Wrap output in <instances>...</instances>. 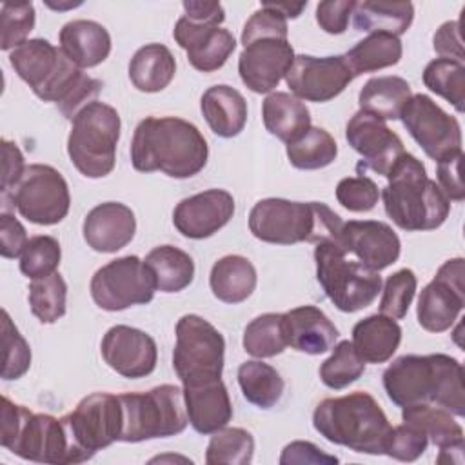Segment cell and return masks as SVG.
<instances>
[{"label":"cell","mask_w":465,"mask_h":465,"mask_svg":"<svg viewBox=\"0 0 465 465\" xmlns=\"http://www.w3.org/2000/svg\"><path fill=\"white\" fill-rule=\"evenodd\" d=\"M9 64L40 100L54 102L67 120L94 102L104 87L45 38H31L13 49Z\"/></svg>","instance_id":"1"},{"label":"cell","mask_w":465,"mask_h":465,"mask_svg":"<svg viewBox=\"0 0 465 465\" xmlns=\"http://www.w3.org/2000/svg\"><path fill=\"white\" fill-rule=\"evenodd\" d=\"M383 389L398 407L432 403L465 416L463 367L449 354H405L383 371Z\"/></svg>","instance_id":"2"},{"label":"cell","mask_w":465,"mask_h":465,"mask_svg":"<svg viewBox=\"0 0 465 465\" xmlns=\"http://www.w3.org/2000/svg\"><path fill=\"white\" fill-rule=\"evenodd\" d=\"M209 158L200 129L178 116H147L133 134L131 162L140 173L162 171L171 178L198 174Z\"/></svg>","instance_id":"3"},{"label":"cell","mask_w":465,"mask_h":465,"mask_svg":"<svg viewBox=\"0 0 465 465\" xmlns=\"http://www.w3.org/2000/svg\"><path fill=\"white\" fill-rule=\"evenodd\" d=\"M380 193L387 216L403 231H432L445 223L450 200L440 185L427 176L425 165L411 153H403Z\"/></svg>","instance_id":"4"},{"label":"cell","mask_w":465,"mask_h":465,"mask_svg":"<svg viewBox=\"0 0 465 465\" xmlns=\"http://www.w3.org/2000/svg\"><path fill=\"white\" fill-rule=\"evenodd\" d=\"M312 427L327 441L361 454H383L392 429L380 403L365 391L322 400L312 412Z\"/></svg>","instance_id":"5"},{"label":"cell","mask_w":465,"mask_h":465,"mask_svg":"<svg viewBox=\"0 0 465 465\" xmlns=\"http://www.w3.org/2000/svg\"><path fill=\"white\" fill-rule=\"evenodd\" d=\"M287 33V18L263 4L245 22L238 73L243 85L252 93H271L285 78L296 56Z\"/></svg>","instance_id":"6"},{"label":"cell","mask_w":465,"mask_h":465,"mask_svg":"<svg viewBox=\"0 0 465 465\" xmlns=\"http://www.w3.org/2000/svg\"><path fill=\"white\" fill-rule=\"evenodd\" d=\"M0 425V443L13 454L38 463H71L69 440L62 420L51 414H35L2 396Z\"/></svg>","instance_id":"7"},{"label":"cell","mask_w":465,"mask_h":465,"mask_svg":"<svg viewBox=\"0 0 465 465\" xmlns=\"http://www.w3.org/2000/svg\"><path fill=\"white\" fill-rule=\"evenodd\" d=\"M122 120L118 111L104 102H91L71 120L67 154L85 178L111 174L116 162Z\"/></svg>","instance_id":"8"},{"label":"cell","mask_w":465,"mask_h":465,"mask_svg":"<svg viewBox=\"0 0 465 465\" xmlns=\"http://www.w3.org/2000/svg\"><path fill=\"white\" fill-rule=\"evenodd\" d=\"M122 434L120 441L138 443L154 438H169L185 430L189 418L183 389L163 383L147 392H122Z\"/></svg>","instance_id":"9"},{"label":"cell","mask_w":465,"mask_h":465,"mask_svg":"<svg viewBox=\"0 0 465 465\" xmlns=\"http://www.w3.org/2000/svg\"><path fill=\"white\" fill-rule=\"evenodd\" d=\"M316 278L325 296L341 312L361 311L378 298L381 276L358 260H347L338 242H320L314 247Z\"/></svg>","instance_id":"10"},{"label":"cell","mask_w":465,"mask_h":465,"mask_svg":"<svg viewBox=\"0 0 465 465\" xmlns=\"http://www.w3.org/2000/svg\"><path fill=\"white\" fill-rule=\"evenodd\" d=\"M69 440L71 463L91 460L98 450L120 441L124 416L116 394L93 392L60 418Z\"/></svg>","instance_id":"11"},{"label":"cell","mask_w":465,"mask_h":465,"mask_svg":"<svg viewBox=\"0 0 465 465\" xmlns=\"http://www.w3.org/2000/svg\"><path fill=\"white\" fill-rule=\"evenodd\" d=\"M225 358L223 334L198 314H183L176 323L173 367L183 385L222 378Z\"/></svg>","instance_id":"12"},{"label":"cell","mask_w":465,"mask_h":465,"mask_svg":"<svg viewBox=\"0 0 465 465\" xmlns=\"http://www.w3.org/2000/svg\"><path fill=\"white\" fill-rule=\"evenodd\" d=\"M7 196L16 211L36 225L60 223L71 207L65 178L47 163L27 165L20 182L2 198Z\"/></svg>","instance_id":"13"},{"label":"cell","mask_w":465,"mask_h":465,"mask_svg":"<svg viewBox=\"0 0 465 465\" xmlns=\"http://www.w3.org/2000/svg\"><path fill=\"white\" fill-rule=\"evenodd\" d=\"M93 302L109 312L133 305L149 303L154 298L156 283L151 269L134 254L111 260L91 278Z\"/></svg>","instance_id":"14"},{"label":"cell","mask_w":465,"mask_h":465,"mask_svg":"<svg viewBox=\"0 0 465 465\" xmlns=\"http://www.w3.org/2000/svg\"><path fill=\"white\" fill-rule=\"evenodd\" d=\"M400 120L414 142L436 163L461 154V125L458 118L445 113L430 96L412 94Z\"/></svg>","instance_id":"15"},{"label":"cell","mask_w":465,"mask_h":465,"mask_svg":"<svg viewBox=\"0 0 465 465\" xmlns=\"http://www.w3.org/2000/svg\"><path fill=\"white\" fill-rule=\"evenodd\" d=\"M314 202H291L285 198H263L249 213V231L265 243L292 245L312 243Z\"/></svg>","instance_id":"16"},{"label":"cell","mask_w":465,"mask_h":465,"mask_svg":"<svg viewBox=\"0 0 465 465\" xmlns=\"http://www.w3.org/2000/svg\"><path fill=\"white\" fill-rule=\"evenodd\" d=\"M465 305L463 258L447 260L418 298V323L429 332H445L458 320Z\"/></svg>","instance_id":"17"},{"label":"cell","mask_w":465,"mask_h":465,"mask_svg":"<svg viewBox=\"0 0 465 465\" xmlns=\"http://www.w3.org/2000/svg\"><path fill=\"white\" fill-rule=\"evenodd\" d=\"M352 80L354 76L341 54H296L285 74L287 87L296 98L316 104L336 98Z\"/></svg>","instance_id":"18"},{"label":"cell","mask_w":465,"mask_h":465,"mask_svg":"<svg viewBox=\"0 0 465 465\" xmlns=\"http://www.w3.org/2000/svg\"><path fill=\"white\" fill-rule=\"evenodd\" d=\"M345 138L349 145L361 156L356 165L358 174H365L367 169L387 176L396 160L405 153L401 138L389 129V125L365 113L358 111L347 122Z\"/></svg>","instance_id":"19"},{"label":"cell","mask_w":465,"mask_h":465,"mask_svg":"<svg viewBox=\"0 0 465 465\" xmlns=\"http://www.w3.org/2000/svg\"><path fill=\"white\" fill-rule=\"evenodd\" d=\"M104 361L120 376L138 380L156 369V341L145 331L129 325L111 327L100 343Z\"/></svg>","instance_id":"20"},{"label":"cell","mask_w":465,"mask_h":465,"mask_svg":"<svg viewBox=\"0 0 465 465\" xmlns=\"http://www.w3.org/2000/svg\"><path fill=\"white\" fill-rule=\"evenodd\" d=\"M173 36L187 53L189 64L202 73L218 71L236 49L234 35L211 22L189 20L183 15L178 18Z\"/></svg>","instance_id":"21"},{"label":"cell","mask_w":465,"mask_h":465,"mask_svg":"<svg viewBox=\"0 0 465 465\" xmlns=\"http://www.w3.org/2000/svg\"><path fill=\"white\" fill-rule=\"evenodd\" d=\"M232 214V194L225 189H207L180 200L173 211V223L182 236L203 240L225 227Z\"/></svg>","instance_id":"22"},{"label":"cell","mask_w":465,"mask_h":465,"mask_svg":"<svg viewBox=\"0 0 465 465\" xmlns=\"http://www.w3.org/2000/svg\"><path fill=\"white\" fill-rule=\"evenodd\" d=\"M341 247L358 262L380 272L392 265L401 252V242L389 223L378 220H351L341 227Z\"/></svg>","instance_id":"23"},{"label":"cell","mask_w":465,"mask_h":465,"mask_svg":"<svg viewBox=\"0 0 465 465\" xmlns=\"http://www.w3.org/2000/svg\"><path fill=\"white\" fill-rule=\"evenodd\" d=\"M82 232L93 251L116 252L134 238L136 218L125 203L104 202L85 214Z\"/></svg>","instance_id":"24"},{"label":"cell","mask_w":465,"mask_h":465,"mask_svg":"<svg viewBox=\"0 0 465 465\" xmlns=\"http://www.w3.org/2000/svg\"><path fill=\"white\" fill-rule=\"evenodd\" d=\"M282 329L287 347L305 354L331 351L340 336L336 325L314 305H302L282 312Z\"/></svg>","instance_id":"25"},{"label":"cell","mask_w":465,"mask_h":465,"mask_svg":"<svg viewBox=\"0 0 465 465\" xmlns=\"http://www.w3.org/2000/svg\"><path fill=\"white\" fill-rule=\"evenodd\" d=\"M401 420L418 425L427 434L440 449V463H458L452 454L463 458V429L447 409L432 403H416L401 407Z\"/></svg>","instance_id":"26"},{"label":"cell","mask_w":465,"mask_h":465,"mask_svg":"<svg viewBox=\"0 0 465 465\" xmlns=\"http://www.w3.org/2000/svg\"><path fill=\"white\" fill-rule=\"evenodd\" d=\"M183 398L189 423L200 434H213L232 418V403L222 378L183 385Z\"/></svg>","instance_id":"27"},{"label":"cell","mask_w":465,"mask_h":465,"mask_svg":"<svg viewBox=\"0 0 465 465\" xmlns=\"http://www.w3.org/2000/svg\"><path fill=\"white\" fill-rule=\"evenodd\" d=\"M60 49L80 69L100 65L111 53L109 31L94 20H71L60 29Z\"/></svg>","instance_id":"28"},{"label":"cell","mask_w":465,"mask_h":465,"mask_svg":"<svg viewBox=\"0 0 465 465\" xmlns=\"http://www.w3.org/2000/svg\"><path fill=\"white\" fill-rule=\"evenodd\" d=\"M200 109L211 131L222 138L238 136L247 124L243 94L225 84L209 87L200 100Z\"/></svg>","instance_id":"29"},{"label":"cell","mask_w":465,"mask_h":465,"mask_svg":"<svg viewBox=\"0 0 465 465\" xmlns=\"http://www.w3.org/2000/svg\"><path fill=\"white\" fill-rule=\"evenodd\" d=\"M401 327L385 314H371L352 327V347L365 363H385L398 351Z\"/></svg>","instance_id":"30"},{"label":"cell","mask_w":465,"mask_h":465,"mask_svg":"<svg viewBox=\"0 0 465 465\" xmlns=\"http://www.w3.org/2000/svg\"><path fill=\"white\" fill-rule=\"evenodd\" d=\"M262 120L272 136L291 143L311 127V111L294 94L276 91L263 100Z\"/></svg>","instance_id":"31"},{"label":"cell","mask_w":465,"mask_h":465,"mask_svg":"<svg viewBox=\"0 0 465 465\" xmlns=\"http://www.w3.org/2000/svg\"><path fill=\"white\" fill-rule=\"evenodd\" d=\"M256 269L252 262L240 254H227L214 262L209 285L214 294L223 303H242L256 289Z\"/></svg>","instance_id":"32"},{"label":"cell","mask_w":465,"mask_h":465,"mask_svg":"<svg viewBox=\"0 0 465 465\" xmlns=\"http://www.w3.org/2000/svg\"><path fill=\"white\" fill-rule=\"evenodd\" d=\"M176 60L163 44L142 45L129 62V80L142 93H160L174 78Z\"/></svg>","instance_id":"33"},{"label":"cell","mask_w":465,"mask_h":465,"mask_svg":"<svg viewBox=\"0 0 465 465\" xmlns=\"http://www.w3.org/2000/svg\"><path fill=\"white\" fill-rule=\"evenodd\" d=\"M412 96L411 85L401 76H374L365 82L358 94L360 111L380 120H400L401 111Z\"/></svg>","instance_id":"34"},{"label":"cell","mask_w":465,"mask_h":465,"mask_svg":"<svg viewBox=\"0 0 465 465\" xmlns=\"http://www.w3.org/2000/svg\"><path fill=\"white\" fill-rule=\"evenodd\" d=\"M414 20V5L411 2H356L352 24L361 33H385L400 36L407 33Z\"/></svg>","instance_id":"35"},{"label":"cell","mask_w":465,"mask_h":465,"mask_svg":"<svg viewBox=\"0 0 465 465\" xmlns=\"http://www.w3.org/2000/svg\"><path fill=\"white\" fill-rule=\"evenodd\" d=\"M403 45L398 36L385 33H372L367 38L356 42L343 56L352 76L365 73H374L391 65H396L401 60Z\"/></svg>","instance_id":"36"},{"label":"cell","mask_w":465,"mask_h":465,"mask_svg":"<svg viewBox=\"0 0 465 465\" xmlns=\"http://www.w3.org/2000/svg\"><path fill=\"white\" fill-rule=\"evenodd\" d=\"M143 262L154 276L156 291L180 292L194 280L193 258L174 245L154 247L147 252Z\"/></svg>","instance_id":"37"},{"label":"cell","mask_w":465,"mask_h":465,"mask_svg":"<svg viewBox=\"0 0 465 465\" xmlns=\"http://www.w3.org/2000/svg\"><path fill=\"white\" fill-rule=\"evenodd\" d=\"M238 385L243 398L258 409L274 407L285 389L280 372L260 360H249L238 367Z\"/></svg>","instance_id":"38"},{"label":"cell","mask_w":465,"mask_h":465,"mask_svg":"<svg viewBox=\"0 0 465 465\" xmlns=\"http://www.w3.org/2000/svg\"><path fill=\"white\" fill-rule=\"evenodd\" d=\"M287 158L292 167L314 171L331 165L338 156V143L323 127H309L300 138L287 143Z\"/></svg>","instance_id":"39"},{"label":"cell","mask_w":465,"mask_h":465,"mask_svg":"<svg viewBox=\"0 0 465 465\" xmlns=\"http://www.w3.org/2000/svg\"><path fill=\"white\" fill-rule=\"evenodd\" d=\"M423 84L429 91L445 98L458 113L465 102V65L449 58H434L423 69Z\"/></svg>","instance_id":"40"},{"label":"cell","mask_w":465,"mask_h":465,"mask_svg":"<svg viewBox=\"0 0 465 465\" xmlns=\"http://www.w3.org/2000/svg\"><path fill=\"white\" fill-rule=\"evenodd\" d=\"M243 349L254 358H272L282 354L287 347L282 312H263L251 320L243 329Z\"/></svg>","instance_id":"41"},{"label":"cell","mask_w":465,"mask_h":465,"mask_svg":"<svg viewBox=\"0 0 465 465\" xmlns=\"http://www.w3.org/2000/svg\"><path fill=\"white\" fill-rule=\"evenodd\" d=\"M254 454V438L242 427H223L213 432L205 461L209 465H247Z\"/></svg>","instance_id":"42"},{"label":"cell","mask_w":465,"mask_h":465,"mask_svg":"<svg viewBox=\"0 0 465 465\" xmlns=\"http://www.w3.org/2000/svg\"><path fill=\"white\" fill-rule=\"evenodd\" d=\"M67 283L60 272L33 280L29 285L31 312L42 323H54L65 314Z\"/></svg>","instance_id":"43"},{"label":"cell","mask_w":465,"mask_h":465,"mask_svg":"<svg viewBox=\"0 0 465 465\" xmlns=\"http://www.w3.org/2000/svg\"><path fill=\"white\" fill-rule=\"evenodd\" d=\"M365 372V361L358 356L352 341L341 340L332 354L320 365V378L329 389L340 391L354 383Z\"/></svg>","instance_id":"44"},{"label":"cell","mask_w":465,"mask_h":465,"mask_svg":"<svg viewBox=\"0 0 465 465\" xmlns=\"http://www.w3.org/2000/svg\"><path fill=\"white\" fill-rule=\"evenodd\" d=\"M62 260V249L56 238L38 234L29 238L20 254V271L31 280L45 278L56 272Z\"/></svg>","instance_id":"45"},{"label":"cell","mask_w":465,"mask_h":465,"mask_svg":"<svg viewBox=\"0 0 465 465\" xmlns=\"http://www.w3.org/2000/svg\"><path fill=\"white\" fill-rule=\"evenodd\" d=\"M35 5L31 2H2L0 7V49H16L27 42L35 27Z\"/></svg>","instance_id":"46"},{"label":"cell","mask_w":465,"mask_h":465,"mask_svg":"<svg viewBox=\"0 0 465 465\" xmlns=\"http://www.w3.org/2000/svg\"><path fill=\"white\" fill-rule=\"evenodd\" d=\"M2 349H4V363H2V378L4 380H18L31 367V347L25 338L20 334L18 327L13 323L9 312L2 311Z\"/></svg>","instance_id":"47"},{"label":"cell","mask_w":465,"mask_h":465,"mask_svg":"<svg viewBox=\"0 0 465 465\" xmlns=\"http://www.w3.org/2000/svg\"><path fill=\"white\" fill-rule=\"evenodd\" d=\"M416 287L418 280L411 269H400L387 276L380 300V312L392 320L405 318L414 300Z\"/></svg>","instance_id":"48"},{"label":"cell","mask_w":465,"mask_h":465,"mask_svg":"<svg viewBox=\"0 0 465 465\" xmlns=\"http://www.w3.org/2000/svg\"><path fill=\"white\" fill-rule=\"evenodd\" d=\"M380 198V189L365 174L341 178L336 185V200L351 213H369Z\"/></svg>","instance_id":"49"},{"label":"cell","mask_w":465,"mask_h":465,"mask_svg":"<svg viewBox=\"0 0 465 465\" xmlns=\"http://www.w3.org/2000/svg\"><path fill=\"white\" fill-rule=\"evenodd\" d=\"M427 445V434L418 425L403 421L401 425L391 429L383 454L400 461H416L425 452Z\"/></svg>","instance_id":"50"},{"label":"cell","mask_w":465,"mask_h":465,"mask_svg":"<svg viewBox=\"0 0 465 465\" xmlns=\"http://www.w3.org/2000/svg\"><path fill=\"white\" fill-rule=\"evenodd\" d=\"M352 0H327L316 7V22L329 35H341L349 25V16L354 11Z\"/></svg>","instance_id":"51"},{"label":"cell","mask_w":465,"mask_h":465,"mask_svg":"<svg viewBox=\"0 0 465 465\" xmlns=\"http://www.w3.org/2000/svg\"><path fill=\"white\" fill-rule=\"evenodd\" d=\"M340 460L336 456H331L327 452H323L320 447H316L311 441H291L283 447L282 456H280V463L282 465H291V463H312V465H332L338 463Z\"/></svg>","instance_id":"52"},{"label":"cell","mask_w":465,"mask_h":465,"mask_svg":"<svg viewBox=\"0 0 465 465\" xmlns=\"http://www.w3.org/2000/svg\"><path fill=\"white\" fill-rule=\"evenodd\" d=\"M25 227L9 213L0 214V254L4 258H18L27 243Z\"/></svg>","instance_id":"53"},{"label":"cell","mask_w":465,"mask_h":465,"mask_svg":"<svg viewBox=\"0 0 465 465\" xmlns=\"http://www.w3.org/2000/svg\"><path fill=\"white\" fill-rule=\"evenodd\" d=\"M432 47L440 54V58H449L463 64V42L460 33V22L449 20L438 27L432 38Z\"/></svg>","instance_id":"54"},{"label":"cell","mask_w":465,"mask_h":465,"mask_svg":"<svg viewBox=\"0 0 465 465\" xmlns=\"http://www.w3.org/2000/svg\"><path fill=\"white\" fill-rule=\"evenodd\" d=\"M461 160H463V153L438 163V185L445 193V196L452 202H461L465 198V187L460 174Z\"/></svg>","instance_id":"55"},{"label":"cell","mask_w":465,"mask_h":465,"mask_svg":"<svg viewBox=\"0 0 465 465\" xmlns=\"http://www.w3.org/2000/svg\"><path fill=\"white\" fill-rule=\"evenodd\" d=\"M2 156H4V173H2V196L7 194L24 176L25 171V162L24 154L18 149L15 142L2 140Z\"/></svg>","instance_id":"56"},{"label":"cell","mask_w":465,"mask_h":465,"mask_svg":"<svg viewBox=\"0 0 465 465\" xmlns=\"http://www.w3.org/2000/svg\"><path fill=\"white\" fill-rule=\"evenodd\" d=\"M183 16L196 22H211L222 25L225 20V11L220 2H202V0H185Z\"/></svg>","instance_id":"57"},{"label":"cell","mask_w":465,"mask_h":465,"mask_svg":"<svg viewBox=\"0 0 465 465\" xmlns=\"http://www.w3.org/2000/svg\"><path fill=\"white\" fill-rule=\"evenodd\" d=\"M263 5L282 13L285 18H298L300 13L307 7V2H300V4H291V2H262Z\"/></svg>","instance_id":"58"}]
</instances>
